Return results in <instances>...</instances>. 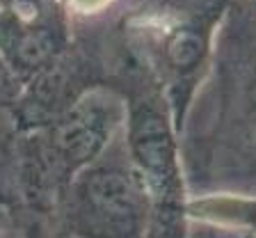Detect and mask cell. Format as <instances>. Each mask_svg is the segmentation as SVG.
Segmentation results:
<instances>
[{"mask_svg":"<svg viewBox=\"0 0 256 238\" xmlns=\"http://www.w3.org/2000/svg\"><path fill=\"white\" fill-rule=\"evenodd\" d=\"M135 199L117 172H90L74 185L66 220L80 238H119L130 233Z\"/></svg>","mask_w":256,"mask_h":238,"instance_id":"1","label":"cell"},{"mask_svg":"<svg viewBox=\"0 0 256 238\" xmlns=\"http://www.w3.org/2000/svg\"><path fill=\"white\" fill-rule=\"evenodd\" d=\"M0 238H12V233H7V231H5V229L0 227Z\"/></svg>","mask_w":256,"mask_h":238,"instance_id":"2","label":"cell"},{"mask_svg":"<svg viewBox=\"0 0 256 238\" xmlns=\"http://www.w3.org/2000/svg\"><path fill=\"white\" fill-rule=\"evenodd\" d=\"M5 213H7V211H5V208H2V204H0V215H5Z\"/></svg>","mask_w":256,"mask_h":238,"instance_id":"3","label":"cell"}]
</instances>
